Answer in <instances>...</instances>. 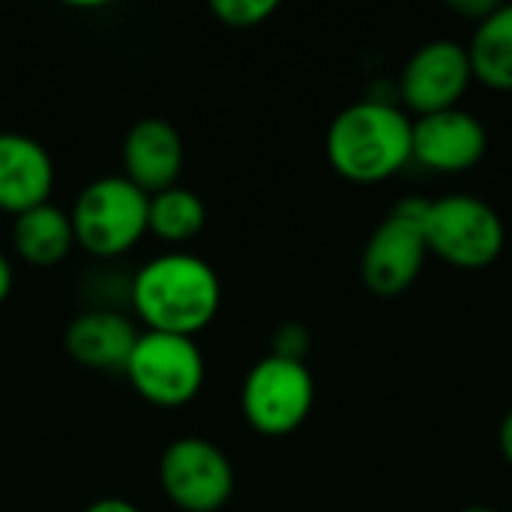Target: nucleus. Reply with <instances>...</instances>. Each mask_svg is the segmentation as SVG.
<instances>
[{"label":"nucleus","mask_w":512,"mask_h":512,"mask_svg":"<svg viewBox=\"0 0 512 512\" xmlns=\"http://www.w3.org/2000/svg\"><path fill=\"white\" fill-rule=\"evenodd\" d=\"M474 81L468 48L456 39H432L420 45L399 75V96L417 114H438L459 108Z\"/></svg>","instance_id":"1a4fd4ad"},{"label":"nucleus","mask_w":512,"mask_h":512,"mask_svg":"<svg viewBox=\"0 0 512 512\" xmlns=\"http://www.w3.org/2000/svg\"><path fill=\"white\" fill-rule=\"evenodd\" d=\"M12 282H15L12 264H9V258L0 252V306L6 303V297H9V291H12Z\"/></svg>","instance_id":"4be33fe9"},{"label":"nucleus","mask_w":512,"mask_h":512,"mask_svg":"<svg viewBox=\"0 0 512 512\" xmlns=\"http://www.w3.org/2000/svg\"><path fill=\"white\" fill-rule=\"evenodd\" d=\"M135 324L114 309H87L75 315L63 333L66 354L93 372H126V363L138 345Z\"/></svg>","instance_id":"ddd939ff"},{"label":"nucleus","mask_w":512,"mask_h":512,"mask_svg":"<svg viewBox=\"0 0 512 512\" xmlns=\"http://www.w3.org/2000/svg\"><path fill=\"white\" fill-rule=\"evenodd\" d=\"M279 9L276 0H213L210 12L231 30H252L261 27Z\"/></svg>","instance_id":"f3484780"},{"label":"nucleus","mask_w":512,"mask_h":512,"mask_svg":"<svg viewBox=\"0 0 512 512\" xmlns=\"http://www.w3.org/2000/svg\"><path fill=\"white\" fill-rule=\"evenodd\" d=\"M450 9L471 18L474 24H480L486 15H492L498 9V0H450Z\"/></svg>","instance_id":"6ab92c4d"},{"label":"nucleus","mask_w":512,"mask_h":512,"mask_svg":"<svg viewBox=\"0 0 512 512\" xmlns=\"http://www.w3.org/2000/svg\"><path fill=\"white\" fill-rule=\"evenodd\" d=\"M330 168L351 183H384L414 162V120L390 99L345 105L327 126Z\"/></svg>","instance_id":"f257e3e1"},{"label":"nucleus","mask_w":512,"mask_h":512,"mask_svg":"<svg viewBox=\"0 0 512 512\" xmlns=\"http://www.w3.org/2000/svg\"><path fill=\"white\" fill-rule=\"evenodd\" d=\"M183 159H186L183 138L177 126L165 117H144L126 132L123 177L147 195L177 186Z\"/></svg>","instance_id":"9b49d317"},{"label":"nucleus","mask_w":512,"mask_h":512,"mask_svg":"<svg viewBox=\"0 0 512 512\" xmlns=\"http://www.w3.org/2000/svg\"><path fill=\"white\" fill-rule=\"evenodd\" d=\"M12 246L30 267H57L75 246L72 219L57 204H39L12 222Z\"/></svg>","instance_id":"4468645a"},{"label":"nucleus","mask_w":512,"mask_h":512,"mask_svg":"<svg viewBox=\"0 0 512 512\" xmlns=\"http://www.w3.org/2000/svg\"><path fill=\"white\" fill-rule=\"evenodd\" d=\"M489 129L465 108H450L414 120V162L438 174H465L483 162Z\"/></svg>","instance_id":"9d476101"},{"label":"nucleus","mask_w":512,"mask_h":512,"mask_svg":"<svg viewBox=\"0 0 512 512\" xmlns=\"http://www.w3.org/2000/svg\"><path fill=\"white\" fill-rule=\"evenodd\" d=\"M426 198H402L369 234L360 255L363 285L375 297L405 294L423 273L429 246L423 237Z\"/></svg>","instance_id":"39448f33"},{"label":"nucleus","mask_w":512,"mask_h":512,"mask_svg":"<svg viewBox=\"0 0 512 512\" xmlns=\"http://www.w3.org/2000/svg\"><path fill=\"white\" fill-rule=\"evenodd\" d=\"M423 237L429 255H438L456 270H486L507 246L501 213L477 195H444L426 204Z\"/></svg>","instance_id":"7ed1b4c3"},{"label":"nucleus","mask_w":512,"mask_h":512,"mask_svg":"<svg viewBox=\"0 0 512 512\" xmlns=\"http://www.w3.org/2000/svg\"><path fill=\"white\" fill-rule=\"evenodd\" d=\"M123 375L144 402L156 408H183L201 393L207 369L195 339L144 330Z\"/></svg>","instance_id":"0eeeda50"},{"label":"nucleus","mask_w":512,"mask_h":512,"mask_svg":"<svg viewBox=\"0 0 512 512\" xmlns=\"http://www.w3.org/2000/svg\"><path fill=\"white\" fill-rule=\"evenodd\" d=\"M498 447H501L504 462L512 468V408L504 414V420H501V429H498Z\"/></svg>","instance_id":"412c9836"},{"label":"nucleus","mask_w":512,"mask_h":512,"mask_svg":"<svg viewBox=\"0 0 512 512\" xmlns=\"http://www.w3.org/2000/svg\"><path fill=\"white\" fill-rule=\"evenodd\" d=\"M51 189V153L24 132H0V210L21 216L39 204H48Z\"/></svg>","instance_id":"f8f14e48"},{"label":"nucleus","mask_w":512,"mask_h":512,"mask_svg":"<svg viewBox=\"0 0 512 512\" xmlns=\"http://www.w3.org/2000/svg\"><path fill=\"white\" fill-rule=\"evenodd\" d=\"M204 222H207V207L198 192L171 186L165 192L150 195L147 234H156L159 240L180 246L195 240L204 231Z\"/></svg>","instance_id":"dca6fc26"},{"label":"nucleus","mask_w":512,"mask_h":512,"mask_svg":"<svg viewBox=\"0 0 512 512\" xmlns=\"http://www.w3.org/2000/svg\"><path fill=\"white\" fill-rule=\"evenodd\" d=\"M81 512H141L132 501L126 498H99L93 504H87Z\"/></svg>","instance_id":"aec40b11"},{"label":"nucleus","mask_w":512,"mask_h":512,"mask_svg":"<svg viewBox=\"0 0 512 512\" xmlns=\"http://www.w3.org/2000/svg\"><path fill=\"white\" fill-rule=\"evenodd\" d=\"M150 195L123 174H108L81 189L69 213L75 246L93 258H117L147 234Z\"/></svg>","instance_id":"20e7f679"},{"label":"nucleus","mask_w":512,"mask_h":512,"mask_svg":"<svg viewBox=\"0 0 512 512\" xmlns=\"http://www.w3.org/2000/svg\"><path fill=\"white\" fill-rule=\"evenodd\" d=\"M459 512H501V510H492V507H465V510Z\"/></svg>","instance_id":"5701e85b"},{"label":"nucleus","mask_w":512,"mask_h":512,"mask_svg":"<svg viewBox=\"0 0 512 512\" xmlns=\"http://www.w3.org/2000/svg\"><path fill=\"white\" fill-rule=\"evenodd\" d=\"M159 486L183 512H219L234 495V465L207 438H177L159 456Z\"/></svg>","instance_id":"6e6552de"},{"label":"nucleus","mask_w":512,"mask_h":512,"mask_svg":"<svg viewBox=\"0 0 512 512\" xmlns=\"http://www.w3.org/2000/svg\"><path fill=\"white\" fill-rule=\"evenodd\" d=\"M315 405V378L306 363L261 357L243 387H240V411L246 423L264 438H288L294 435L312 414Z\"/></svg>","instance_id":"423d86ee"},{"label":"nucleus","mask_w":512,"mask_h":512,"mask_svg":"<svg viewBox=\"0 0 512 512\" xmlns=\"http://www.w3.org/2000/svg\"><path fill=\"white\" fill-rule=\"evenodd\" d=\"M129 303L150 333L195 336L219 315L222 282L213 264L192 252H165L147 261L132 285Z\"/></svg>","instance_id":"f03ea898"},{"label":"nucleus","mask_w":512,"mask_h":512,"mask_svg":"<svg viewBox=\"0 0 512 512\" xmlns=\"http://www.w3.org/2000/svg\"><path fill=\"white\" fill-rule=\"evenodd\" d=\"M309 348H312V336H309V330L303 324L288 321V324H279L273 330V342H270V354L273 357L294 360V363H306Z\"/></svg>","instance_id":"a211bd4d"},{"label":"nucleus","mask_w":512,"mask_h":512,"mask_svg":"<svg viewBox=\"0 0 512 512\" xmlns=\"http://www.w3.org/2000/svg\"><path fill=\"white\" fill-rule=\"evenodd\" d=\"M465 48L480 84L512 90V3H498L492 15L474 24V36Z\"/></svg>","instance_id":"2eb2a0df"}]
</instances>
